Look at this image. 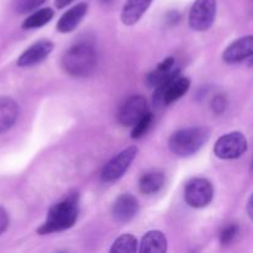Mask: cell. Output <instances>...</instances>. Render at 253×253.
<instances>
[{"instance_id":"5b68a950","label":"cell","mask_w":253,"mask_h":253,"mask_svg":"<svg viewBox=\"0 0 253 253\" xmlns=\"http://www.w3.org/2000/svg\"><path fill=\"white\" fill-rule=\"evenodd\" d=\"M190 88V81L179 74L156 86L155 101L158 105H169L182 98Z\"/></svg>"},{"instance_id":"7402d4cb","label":"cell","mask_w":253,"mask_h":253,"mask_svg":"<svg viewBox=\"0 0 253 253\" xmlns=\"http://www.w3.org/2000/svg\"><path fill=\"white\" fill-rule=\"evenodd\" d=\"M46 0H15V10L17 14H26L37 9L40 5H42Z\"/></svg>"},{"instance_id":"484cf974","label":"cell","mask_w":253,"mask_h":253,"mask_svg":"<svg viewBox=\"0 0 253 253\" xmlns=\"http://www.w3.org/2000/svg\"><path fill=\"white\" fill-rule=\"evenodd\" d=\"M72 1H73V0H54V4H56V6L58 7V9H63V7L68 6Z\"/></svg>"},{"instance_id":"d4e9b609","label":"cell","mask_w":253,"mask_h":253,"mask_svg":"<svg viewBox=\"0 0 253 253\" xmlns=\"http://www.w3.org/2000/svg\"><path fill=\"white\" fill-rule=\"evenodd\" d=\"M7 226H9V215L0 207V235L6 231Z\"/></svg>"},{"instance_id":"4fadbf2b","label":"cell","mask_w":253,"mask_h":253,"mask_svg":"<svg viewBox=\"0 0 253 253\" xmlns=\"http://www.w3.org/2000/svg\"><path fill=\"white\" fill-rule=\"evenodd\" d=\"M86 11H88V4H85V2H81V4H77L76 6L71 7L58 20V22H57V30L59 32H62V34L72 32L81 24L83 17L86 15Z\"/></svg>"},{"instance_id":"44dd1931","label":"cell","mask_w":253,"mask_h":253,"mask_svg":"<svg viewBox=\"0 0 253 253\" xmlns=\"http://www.w3.org/2000/svg\"><path fill=\"white\" fill-rule=\"evenodd\" d=\"M152 121H153V116L152 114L148 111L140 121H138L136 125L132 126V132H131V136L132 138H141L146 132L148 131V128L151 127L152 125Z\"/></svg>"},{"instance_id":"8992f818","label":"cell","mask_w":253,"mask_h":253,"mask_svg":"<svg viewBox=\"0 0 253 253\" xmlns=\"http://www.w3.org/2000/svg\"><path fill=\"white\" fill-rule=\"evenodd\" d=\"M247 151V140L239 131L226 133L216 141L214 153L220 160H235Z\"/></svg>"},{"instance_id":"2e32d148","label":"cell","mask_w":253,"mask_h":253,"mask_svg":"<svg viewBox=\"0 0 253 253\" xmlns=\"http://www.w3.org/2000/svg\"><path fill=\"white\" fill-rule=\"evenodd\" d=\"M179 74V71L175 68V61L173 57H168L165 61L161 62L157 68L151 72L147 77V83L152 86H158L160 84L165 83L166 81L172 77Z\"/></svg>"},{"instance_id":"d6986e66","label":"cell","mask_w":253,"mask_h":253,"mask_svg":"<svg viewBox=\"0 0 253 253\" xmlns=\"http://www.w3.org/2000/svg\"><path fill=\"white\" fill-rule=\"evenodd\" d=\"M54 12L53 10L49 7H44V9L37 10L36 12L30 15L24 22H22V29L25 30H31V29H39V27L44 26L48 24L53 17Z\"/></svg>"},{"instance_id":"9a60e30c","label":"cell","mask_w":253,"mask_h":253,"mask_svg":"<svg viewBox=\"0 0 253 253\" xmlns=\"http://www.w3.org/2000/svg\"><path fill=\"white\" fill-rule=\"evenodd\" d=\"M19 116V105L7 96H0V133L6 132L14 126Z\"/></svg>"},{"instance_id":"7a4b0ae2","label":"cell","mask_w":253,"mask_h":253,"mask_svg":"<svg viewBox=\"0 0 253 253\" xmlns=\"http://www.w3.org/2000/svg\"><path fill=\"white\" fill-rule=\"evenodd\" d=\"M98 54L91 44L77 43L72 46L62 57L64 71L73 77H88L95 71Z\"/></svg>"},{"instance_id":"30bf717a","label":"cell","mask_w":253,"mask_h":253,"mask_svg":"<svg viewBox=\"0 0 253 253\" xmlns=\"http://www.w3.org/2000/svg\"><path fill=\"white\" fill-rule=\"evenodd\" d=\"M138 202L133 195L121 194L114 202L111 208V215L115 221L126 224L131 221L138 212Z\"/></svg>"},{"instance_id":"277c9868","label":"cell","mask_w":253,"mask_h":253,"mask_svg":"<svg viewBox=\"0 0 253 253\" xmlns=\"http://www.w3.org/2000/svg\"><path fill=\"white\" fill-rule=\"evenodd\" d=\"M137 152L138 148L136 146H131V147L125 148L120 153H118L115 157L111 158L101 170V180L110 183L120 179L127 172L131 163L133 162V160L137 156Z\"/></svg>"},{"instance_id":"603a6c76","label":"cell","mask_w":253,"mask_h":253,"mask_svg":"<svg viewBox=\"0 0 253 253\" xmlns=\"http://www.w3.org/2000/svg\"><path fill=\"white\" fill-rule=\"evenodd\" d=\"M237 235H239V226L236 224L229 225L220 234V242L224 246H227V245L232 244L236 240Z\"/></svg>"},{"instance_id":"6da1fadb","label":"cell","mask_w":253,"mask_h":253,"mask_svg":"<svg viewBox=\"0 0 253 253\" xmlns=\"http://www.w3.org/2000/svg\"><path fill=\"white\" fill-rule=\"evenodd\" d=\"M79 214V195L69 194L49 209L46 221L39 227L40 235H48L68 230L76 224Z\"/></svg>"},{"instance_id":"5bb4252c","label":"cell","mask_w":253,"mask_h":253,"mask_svg":"<svg viewBox=\"0 0 253 253\" xmlns=\"http://www.w3.org/2000/svg\"><path fill=\"white\" fill-rule=\"evenodd\" d=\"M153 0H126L121 11V21L126 26L135 25L143 16Z\"/></svg>"},{"instance_id":"7c38bea8","label":"cell","mask_w":253,"mask_h":253,"mask_svg":"<svg viewBox=\"0 0 253 253\" xmlns=\"http://www.w3.org/2000/svg\"><path fill=\"white\" fill-rule=\"evenodd\" d=\"M52 49H53V43L48 40H41V41L35 42L26 51L22 52V54L17 59V66L31 67L41 63L48 57Z\"/></svg>"},{"instance_id":"e0dca14e","label":"cell","mask_w":253,"mask_h":253,"mask_svg":"<svg viewBox=\"0 0 253 253\" xmlns=\"http://www.w3.org/2000/svg\"><path fill=\"white\" fill-rule=\"evenodd\" d=\"M167 251V239L165 234L158 230L148 231L142 237L140 244L141 253H165Z\"/></svg>"},{"instance_id":"8fae6325","label":"cell","mask_w":253,"mask_h":253,"mask_svg":"<svg viewBox=\"0 0 253 253\" xmlns=\"http://www.w3.org/2000/svg\"><path fill=\"white\" fill-rule=\"evenodd\" d=\"M253 54V37L251 35L241 37L232 42L222 53V59L226 63H240L251 59Z\"/></svg>"},{"instance_id":"9c48e42d","label":"cell","mask_w":253,"mask_h":253,"mask_svg":"<svg viewBox=\"0 0 253 253\" xmlns=\"http://www.w3.org/2000/svg\"><path fill=\"white\" fill-rule=\"evenodd\" d=\"M148 113L147 101L143 96L133 95L130 96L125 103L121 105L119 110V123L127 127H132L138 123L146 114Z\"/></svg>"},{"instance_id":"ba28073f","label":"cell","mask_w":253,"mask_h":253,"mask_svg":"<svg viewBox=\"0 0 253 253\" xmlns=\"http://www.w3.org/2000/svg\"><path fill=\"white\" fill-rule=\"evenodd\" d=\"M216 17V0H195L189 12V25L195 31H207Z\"/></svg>"},{"instance_id":"cb8c5ba5","label":"cell","mask_w":253,"mask_h":253,"mask_svg":"<svg viewBox=\"0 0 253 253\" xmlns=\"http://www.w3.org/2000/svg\"><path fill=\"white\" fill-rule=\"evenodd\" d=\"M226 106H227V101H226V99H225V96L217 95L212 99L211 108L216 114H221L222 111H225Z\"/></svg>"},{"instance_id":"3957f363","label":"cell","mask_w":253,"mask_h":253,"mask_svg":"<svg viewBox=\"0 0 253 253\" xmlns=\"http://www.w3.org/2000/svg\"><path fill=\"white\" fill-rule=\"evenodd\" d=\"M210 132L205 127H189L178 130L169 137V150L178 157H189L199 152L209 141Z\"/></svg>"},{"instance_id":"4316f807","label":"cell","mask_w":253,"mask_h":253,"mask_svg":"<svg viewBox=\"0 0 253 253\" xmlns=\"http://www.w3.org/2000/svg\"><path fill=\"white\" fill-rule=\"evenodd\" d=\"M251 205H252V198H250V199H249V203H247V210H249V215H250V217L252 216Z\"/></svg>"},{"instance_id":"ffe728a7","label":"cell","mask_w":253,"mask_h":253,"mask_svg":"<svg viewBox=\"0 0 253 253\" xmlns=\"http://www.w3.org/2000/svg\"><path fill=\"white\" fill-rule=\"evenodd\" d=\"M137 240L132 235H123L118 237L110 249L111 253H133L137 251Z\"/></svg>"},{"instance_id":"ac0fdd59","label":"cell","mask_w":253,"mask_h":253,"mask_svg":"<svg viewBox=\"0 0 253 253\" xmlns=\"http://www.w3.org/2000/svg\"><path fill=\"white\" fill-rule=\"evenodd\" d=\"M165 174L162 172H158V170H153V172H148L141 177L138 187L143 194L152 195L160 192L165 187Z\"/></svg>"},{"instance_id":"52a82bcc","label":"cell","mask_w":253,"mask_h":253,"mask_svg":"<svg viewBox=\"0 0 253 253\" xmlns=\"http://www.w3.org/2000/svg\"><path fill=\"white\" fill-rule=\"evenodd\" d=\"M214 197V188L205 178H194L185 185L184 198L189 207L202 209L211 203Z\"/></svg>"}]
</instances>
